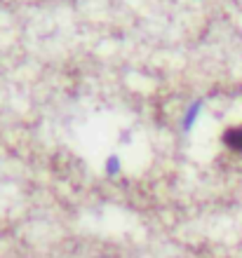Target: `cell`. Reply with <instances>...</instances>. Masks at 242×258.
I'll return each mask as SVG.
<instances>
[{"instance_id":"6da1fadb","label":"cell","mask_w":242,"mask_h":258,"mask_svg":"<svg viewBox=\"0 0 242 258\" xmlns=\"http://www.w3.org/2000/svg\"><path fill=\"white\" fill-rule=\"evenodd\" d=\"M226 141H228L233 148L242 150V129H240V132H230V134L226 136Z\"/></svg>"}]
</instances>
